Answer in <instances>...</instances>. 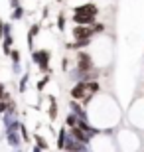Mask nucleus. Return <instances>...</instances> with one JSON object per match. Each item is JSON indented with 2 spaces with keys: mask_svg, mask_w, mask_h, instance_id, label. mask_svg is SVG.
I'll return each mask as SVG.
<instances>
[{
  "mask_svg": "<svg viewBox=\"0 0 144 152\" xmlns=\"http://www.w3.org/2000/svg\"><path fill=\"white\" fill-rule=\"evenodd\" d=\"M32 59L34 63H38V67L42 69V71H48L50 69V51H45V50H39V51H34L32 53Z\"/></svg>",
  "mask_w": 144,
  "mask_h": 152,
  "instance_id": "nucleus-1",
  "label": "nucleus"
},
{
  "mask_svg": "<svg viewBox=\"0 0 144 152\" xmlns=\"http://www.w3.org/2000/svg\"><path fill=\"white\" fill-rule=\"evenodd\" d=\"M77 67H79L81 73H87V71L93 69V59H91L89 53H83V51H79V53H77Z\"/></svg>",
  "mask_w": 144,
  "mask_h": 152,
  "instance_id": "nucleus-2",
  "label": "nucleus"
},
{
  "mask_svg": "<svg viewBox=\"0 0 144 152\" xmlns=\"http://www.w3.org/2000/svg\"><path fill=\"white\" fill-rule=\"evenodd\" d=\"M91 36H93V28H87V26H75L73 28L75 39H91Z\"/></svg>",
  "mask_w": 144,
  "mask_h": 152,
  "instance_id": "nucleus-3",
  "label": "nucleus"
},
{
  "mask_svg": "<svg viewBox=\"0 0 144 152\" xmlns=\"http://www.w3.org/2000/svg\"><path fill=\"white\" fill-rule=\"evenodd\" d=\"M73 12L75 14H83V16H97V12H99V8L95 4H83V6H77V8H73Z\"/></svg>",
  "mask_w": 144,
  "mask_h": 152,
  "instance_id": "nucleus-4",
  "label": "nucleus"
},
{
  "mask_svg": "<svg viewBox=\"0 0 144 152\" xmlns=\"http://www.w3.org/2000/svg\"><path fill=\"white\" fill-rule=\"evenodd\" d=\"M85 97H87L85 83H81V81H79V83L71 89V99H73V101H85Z\"/></svg>",
  "mask_w": 144,
  "mask_h": 152,
  "instance_id": "nucleus-5",
  "label": "nucleus"
},
{
  "mask_svg": "<svg viewBox=\"0 0 144 152\" xmlns=\"http://www.w3.org/2000/svg\"><path fill=\"white\" fill-rule=\"evenodd\" d=\"M71 136H73V140L81 142V144H87V142H89V134L83 132L79 126H71Z\"/></svg>",
  "mask_w": 144,
  "mask_h": 152,
  "instance_id": "nucleus-6",
  "label": "nucleus"
},
{
  "mask_svg": "<svg viewBox=\"0 0 144 152\" xmlns=\"http://www.w3.org/2000/svg\"><path fill=\"white\" fill-rule=\"evenodd\" d=\"M63 148L69 152H85V144H81V142L77 140H67L65 144H63Z\"/></svg>",
  "mask_w": 144,
  "mask_h": 152,
  "instance_id": "nucleus-7",
  "label": "nucleus"
},
{
  "mask_svg": "<svg viewBox=\"0 0 144 152\" xmlns=\"http://www.w3.org/2000/svg\"><path fill=\"white\" fill-rule=\"evenodd\" d=\"M73 20L77 26H89V24H93L95 18L93 16H83V14H73Z\"/></svg>",
  "mask_w": 144,
  "mask_h": 152,
  "instance_id": "nucleus-8",
  "label": "nucleus"
},
{
  "mask_svg": "<svg viewBox=\"0 0 144 152\" xmlns=\"http://www.w3.org/2000/svg\"><path fill=\"white\" fill-rule=\"evenodd\" d=\"M85 89H87V95H95V93H99V83L97 81H87L85 83Z\"/></svg>",
  "mask_w": 144,
  "mask_h": 152,
  "instance_id": "nucleus-9",
  "label": "nucleus"
},
{
  "mask_svg": "<svg viewBox=\"0 0 144 152\" xmlns=\"http://www.w3.org/2000/svg\"><path fill=\"white\" fill-rule=\"evenodd\" d=\"M50 118L51 121H56L57 118V105H56V99H53V97H50Z\"/></svg>",
  "mask_w": 144,
  "mask_h": 152,
  "instance_id": "nucleus-10",
  "label": "nucleus"
},
{
  "mask_svg": "<svg viewBox=\"0 0 144 152\" xmlns=\"http://www.w3.org/2000/svg\"><path fill=\"white\" fill-rule=\"evenodd\" d=\"M63 144H65V129L59 130V136H57V148L63 150Z\"/></svg>",
  "mask_w": 144,
  "mask_h": 152,
  "instance_id": "nucleus-11",
  "label": "nucleus"
},
{
  "mask_svg": "<svg viewBox=\"0 0 144 152\" xmlns=\"http://www.w3.org/2000/svg\"><path fill=\"white\" fill-rule=\"evenodd\" d=\"M65 124L69 126V129H71V126H77V117H75V115H67Z\"/></svg>",
  "mask_w": 144,
  "mask_h": 152,
  "instance_id": "nucleus-12",
  "label": "nucleus"
},
{
  "mask_svg": "<svg viewBox=\"0 0 144 152\" xmlns=\"http://www.w3.org/2000/svg\"><path fill=\"white\" fill-rule=\"evenodd\" d=\"M10 45H12V38H10V36H6V39H4V45H2V50H4V53H6V56L10 53Z\"/></svg>",
  "mask_w": 144,
  "mask_h": 152,
  "instance_id": "nucleus-13",
  "label": "nucleus"
},
{
  "mask_svg": "<svg viewBox=\"0 0 144 152\" xmlns=\"http://www.w3.org/2000/svg\"><path fill=\"white\" fill-rule=\"evenodd\" d=\"M10 57H12V61H14V65L20 63V51H18V50H12L10 51Z\"/></svg>",
  "mask_w": 144,
  "mask_h": 152,
  "instance_id": "nucleus-14",
  "label": "nucleus"
},
{
  "mask_svg": "<svg viewBox=\"0 0 144 152\" xmlns=\"http://www.w3.org/2000/svg\"><path fill=\"white\" fill-rule=\"evenodd\" d=\"M57 26H59V30H65V14L61 12L59 18H57Z\"/></svg>",
  "mask_w": 144,
  "mask_h": 152,
  "instance_id": "nucleus-15",
  "label": "nucleus"
},
{
  "mask_svg": "<svg viewBox=\"0 0 144 152\" xmlns=\"http://www.w3.org/2000/svg\"><path fill=\"white\" fill-rule=\"evenodd\" d=\"M22 16H24V8L20 6V8H16V10H14V14H12V18H14V20H20Z\"/></svg>",
  "mask_w": 144,
  "mask_h": 152,
  "instance_id": "nucleus-16",
  "label": "nucleus"
},
{
  "mask_svg": "<svg viewBox=\"0 0 144 152\" xmlns=\"http://www.w3.org/2000/svg\"><path fill=\"white\" fill-rule=\"evenodd\" d=\"M36 142H38V148H39V150H45V148H48V144H45V140L42 138V136H36Z\"/></svg>",
  "mask_w": 144,
  "mask_h": 152,
  "instance_id": "nucleus-17",
  "label": "nucleus"
},
{
  "mask_svg": "<svg viewBox=\"0 0 144 152\" xmlns=\"http://www.w3.org/2000/svg\"><path fill=\"white\" fill-rule=\"evenodd\" d=\"M103 30H105V24H95L93 26V34H101Z\"/></svg>",
  "mask_w": 144,
  "mask_h": 152,
  "instance_id": "nucleus-18",
  "label": "nucleus"
},
{
  "mask_svg": "<svg viewBox=\"0 0 144 152\" xmlns=\"http://www.w3.org/2000/svg\"><path fill=\"white\" fill-rule=\"evenodd\" d=\"M61 69H63V71H67V67H69V59H67V57H63V59H61Z\"/></svg>",
  "mask_w": 144,
  "mask_h": 152,
  "instance_id": "nucleus-19",
  "label": "nucleus"
},
{
  "mask_svg": "<svg viewBox=\"0 0 144 152\" xmlns=\"http://www.w3.org/2000/svg\"><path fill=\"white\" fill-rule=\"evenodd\" d=\"M48 81H50V77H45V79H42V81H39V83H38V87H39V89H42V87H44V85L48 83Z\"/></svg>",
  "mask_w": 144,
  "mask_h": 152,
  "instance_id": "nucleus-20",
  "label": "nucleus"
},
{
  "mask_svg": "<svg viewBox=\"0 0 144 152\" xmlns=\"http://www.w3.org/2000/svg\"><path fill=\"white\" fill-rule=\"evenodd\" d=\"M4 36V26H2V22H0V38Z\"/></svg>",
  "mask_w": 144,
  "mask_h": 152,
  "instance_id": "nucleus-21",
  "label": "nucleus"
},
{
  "mask_svg": "<svg viewBox=\"0 0 144 152\" xmlns=\"http://www.w3.org/2000/svg\"><path fill=\"white\" fill-rule=\"evenodd\" d=\"M34 152H42V150H39V148H38V146H36V148H34Z\"/></svg>",
  "mask_w": 144,
  "mask_h": 152,
  "instance_id": "nucleus-22",
  "label": "nucleus"
}]
</instances>
